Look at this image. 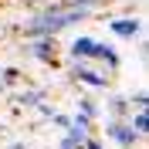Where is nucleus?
Listing matches in <instances>:
<instances>
[{"instance_id":"f257e3e1","label":"nucleus","mask_w":149,"mask_h":149,"mask_svg":"<svg viewBox=\"0 0 149 149\" xmlns=\"http://www.w3.org/2000/svg\"><path fill=\"white\" fill-rule=\"evenodd\" d=\"M105 136H109V139L115 142V146H122V149H132L136 142L142 139V136H139L136 129H132V125H129L125 119H112L109 125H105Z\"/></svg>"},{"instance_id":"f03ea898","label":"nucleus","mask_w":149,"mask_h":149,"mask_svg":"<svg viewBox=\"0 0 149 149\" xmlns=\"http://www.w3.org/2000/svg\"><path fill=\"white\" fill-rule=\"evenodd\" d=\"M95 47H98V41H95V37L78 34L71 44H68V54H71L74 61H95Z\"/></svg>"},{"instance_id":"7ed1b4c3","label":"nucleus","mask_w":149,"mask_h":149,"mask_svg":"<svg viewBox=\"0 0 149 149\" xmlns=\"http://www.w3.org/2000/svg\"><path fill=\"white\" fill-rule=\"evenodd\" d=\"M109 31L115 37H122V41H132V37H139L142 34V20L139 17H115L109 24Z\"/></svg>"},{"instance_id":"20e7f679","label":"nucleus","mask_w":149,"mask_h":149,"mask_svg":"<svg viewBox=\"0 0 149 149\" xmlns=\"http://www.w3.org/2000/svg\"><path fill=\"white\" fill-rule=\"evenodd\" d=\"M71 74H74V78H78L81 85H88V88H109V74L92 71V68L85 65V61H78V65L71 68Z\"/></svg>"},{"instance_id":"39448f33","label":"nucleus","mask_w":149,"mask_h":149,"mask_svg":"<svg viewBox=\"0 0 149 149\" xmlns=\"http://www.w3.org/2000/svg\"><path fill=\"white\" fill-rule=\"evenodd\" d=\"M54 37H31V44H27V54L37 58V61H54Z\"/></svg>"},{"instance_id":"423d86ee","label":"nucleus","mask_w":149,"mask_h":149,"mask_svg":"<svg viewBox=\"0 0 149 149\" xmlns=\"http://www.w3.org/2000/svg\"><path fill=\"white\" fill-rule=\"evenodd\" d=\"M95 61H102V65H105V68H112V71L122 65L119 51H115L112 44H102V41H98V47H95Z\"/></svg>"},{"instance_id":"0eeeda50","label":"nucleus","mask_w":149,"mask_h":149,"mask_svg":"<svg viewBox=\"0 0 149 149\" xmlns=\"http://www.w3.org/2000/svg\"><path fill=\"white\" fill-rule=\"evenodd\" d=\"M125 122H129L139 136H146V132H149V112H146V109H136V115L129 112V115H125Z\"/></svg>"},{"instance_id":"6e6552de","label":"nucleus","mask_w":149,"mask_h":149,"mask_svg":"<svg viewBox=\"0 0 149 149\" xmlns=\"http://www.w3.org/2000/svg\"><path fill=\"white\" fill-rule=\"evenodd\" d=\"M129 98H125V95H112L109 98V112H112V119H125V115H129Z\"/></svg>"},{"instance_id":"1a4fd4ad","label":"nucleus","mask_w":149,"mask_h":149,"mask_svg":"<svg viewBox=\"0 0 149 149\" xmlns=\"http://www.w3.org/2000/svg\"><path fill=\"white\" fill-rule=\"evenodd\" d=\"M78 115H85L88 122H95V115H98V105H95L92 98H81V102H78Z\"/></svg>"},{"instance_id":"9d476101","label":"nucleus","mask_w":149,"mask_h":149,"mask_svg":"<svg viewBox=\"0 0 149 149\" xmlns=\"http://www.w3.org/2000/svg\"><path fill=\"white\" fill-rule=\"evenodd\" d=\"M44 102V92L41 88H31L27 95H20V105H41Z\"/></svg>"},{"instance_id":"9b49d317","label":"nucleus","mask_w":149,"mask_h":149,"mask_svg":"<svg viewBox=\"0 0 149 149\" xmlns=\"http://www.w3.org/2000/svg\"><path fill=\"white\" fill-rule=\"evenodd\" d=\"M51 122H54L58 129L65 132V129H68V125H71V115H65V112H51Z\"/></svg>"},{"instance_id":"f8f14e48","label":"nucleus","mask_w":149,"mask_h":149,"mask_svg":"<svg viewBox=\"0 0 149 149\" xmlns=\"http://www.w3.org/2000/svg\"><path fill=\"white\" fill-rule=\"evenodd\" d=\"M125 98H129V105H136V109H146V102H149V95L142 92V88H139L136 95H125Z\"/></svg>"},{"instance_id":"ddd939ff","label":"nucleus","mask_w":149,"mask_h":149,"mask_svg":"<svg viewBox=\"0 0 149 149\" xmlns=\"http://www.w3.org/2000/svg\"><path fill=\"white\" fill-rule=\"evenodd\" d=\"M61 3H65V7H78V10H92L98 0H61Z\"/></svg>"},{"instance_id":"4468645a","label":"nucleus","mask_w":149,"mask_h":149,"mask_svg":"<svg viewBox=\"0 0 149 149\" xmlns=\"http://www.w3.org/2000/svg\"><path fill=\"white\" fill-rule=\"evenodd\" d=\"M81 149H105V142H98V139H92V136H88V139H85V146Z\"/></svg>"},{"instance_id":"2eb2a0df","label":"nucleus","mask_w":149,"mask_h":149,"mask_svg":"<svg viewBox=\"0 0 149 149\" xmlns=\"http://www.w3.org/2000/svg\"><path fill=\"white\" fill-rule=\"evenodd\" d=\"M7 149H27V146H24V142H10Z\"/></svg>"},{"instance_id":"dca6fc26","label":"nucleus","mask_w":149,"mask_h":149,"mask_svg":"<svg viewBox=\"0 0 149 149\" xmlns=\"http://www.w3.org/2000/svg\"><path fill=\"white\" fill-rule=\"evenodd\" d=\"M27 3H41V0H27Z\"/></svg>"},{"instance_id":"f3484780","label":"nucleus","mask_w":149,"mask_h":149,"mask_svg":"<svg viewBox=\"0 0 149 149\" xmlns=\"http://www.w3.org/2000/svg\"><path fill=\"white\" fill-rule=\"evenodd\" d=\"M0 92H3V85H0Z\"/></svg>"}]
</instances>
